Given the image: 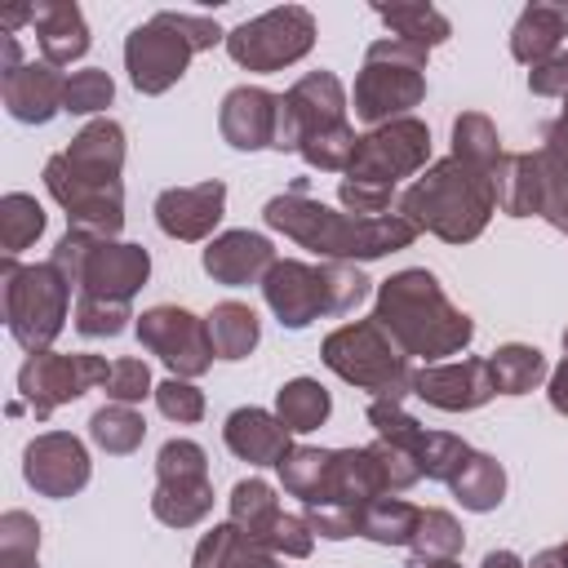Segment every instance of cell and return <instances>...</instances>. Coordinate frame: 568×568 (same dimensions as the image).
Segmentation results:
<instances>
[{"mask_svg": "<svg viewBox=\"0 0 568 568\" xmlns=\"http://www.w3.org/2000/svg\"><path fill=\"white\" fill-rule=\"evenodd\" d=\"M0 84H4L0 89L4 93V111L13 120H22V124H49L67 102V75L58 67H49V62H27L13 75H4Z\"/></svg>", "mask_w": 568, "mask_h": 568, "instance_id": "obj_23", "label": "cell"}, {"mask_svg": "<svg viewBox=\"0 0 568 568\" xmlns=\"http://www.w3.org/2000/svg\"><path fill=\"white\" fill-rule=\"evenodd\" d=\"M138 342L173 373V377H200L209 373L213 355V337H209V320H200L186 306H151L138 315Z\"/></svg>", "mask_w": 568, "mask_h": 568, "instance_id": "obj_16", "label": "cell"}, {"mask_svg": "<svg viewBox=\"0 0 568 568\" xmlns=\"http://www.w3.org/2000/svg\"><path fill=\"white\" fill-rule=\"evenodd\" d=\"M111 98H115V80L102 67H84V71H71L67 75V102H62V111H71V115H98V111L111 106Z\"/></svg>", "mask_w": 568, "mask_h": 568, "instance_id": "obj_42", "label": "cell"}, {"mask_svg": "<svg viewBox=\"0 0 568 568\" xmlns=\"http://www.w3.org/2000/svg\"><path fill=\"white\" fill-rule=\"evenodd\" d=\"M213 510L209 457L195 439H164L155 453V493L151 515L169 528H195Z\"/></svg>", "mask_w": 568, "mask_h": 568, "instance_id": "obj_11", "label": "cell"}, {"mask_svg": "<svg viewBox=\"0 0 568 568\" xmlns=\"http://www.w3.org/2000/svg\"><path fill=\"white\" fill-rule=\"evenodd\" d=\"M129 302H102V297H75L71 324L80 337H120L129 324Z\"/></svg>", "mask_w": 568, "mask_h": 568, "instance_id": "obj_43", "label": "cell"}, {"mask_svg": "<svg viewBox=\"0 0 568 568\" xmlns=\"http://www.w3.org/2000/svg\"><path fill=\"white\" fill-rule=\"evenodd\" d=\"M346 129V89L333 71H306L288 93H280L275 151H302L311 138Z\"/></svg>", "mask_w": 568, "mask_h": 568, "instance_id": "obj_14", "label": "cell"}, {"mask_svg": "<svg viewBox=\"0 0 568 568\" xmlns=\"http://www.w3.org/2000/svg\"><path fill=\"white\" fill-rule=\"evenodd\" d=\"M209 337H213V355L217 359H244L253 355L257 337H262V324H257V311L244 306V302H217L209 315Z\"/></svg>", "mask_w": 568, "mask_h": 568, "instance_id": "obj_33", "label": "cell"}, {"mask_svg": "<svg viewBox=\"0 0 568 568\" xmlns=\"http://www.w3.org/2000/svg\"><path fill=\"white\" fill-rule=\"evenodd\" d=\"M200 262H204V271L217 284L240 288V284H262L266 271L280 257H275V244L266 235H257V231H222V235L209 240V248H204Z\"/></svg>", "mask_w": 568, "mask_h": 568, "instance_id": "obj_22", "label": "cell"}, {"mask_svg": "<svg viewBox=\"0 0 568 568\" xmlns=\"http://www.w3.org/2000/svg\"><path fill=\"white\" fill-rule=\"evenodd\" d=\"M213 44H226V31L213 18L160 9L155 18L138 22L124 36V71H129L138 93L155 98V93H169L186 75L191 58L213 49Z\"/></svg>", "mask_w": 568, "mask_h": 568, "instance_id": "obj_4", "label": "cell"}, {"mask_svg": "<svg viewBox=\"0 0 568 568\" xmlns=\"http://www.w3.org/2000/svg\"><path fill=\"white\" fill-rule=\"evenodd\" d=\"M0 293H4V324L9 337L27 351L40 355L58 342L71 306V280L53 262L22 266L18 257L0 262Z\"/></svg>", "mask_w": 568, "mask_h": 568, "instance_id": "obj_7", "label": "cell"}, {"mask_svg": "<svg viewBox=\"0 0 568 568\" xmlns=\"http://www.w3.org/2000/svg\"><path fill=\"white\" fill-rule=\"evenodd\" d=\"M453 155L475 164V169H484V173H493L501 164V155H506L501 138H497V124L484 111H462L453 120Z\"/></svg>", "mask_w": 568, "mask_h": 568, "instance_id": "obj_36", "label": "cell"}, {"mask_svg": "<svg viewBox=\"0 0 568 568\" xmlns=\"http://www.w3.org/2000/svg\"><path fill=\"white\" fill-rule=\"evenodd\" d=\"M355 515L359 510H346V506H333V501H306L302 506V519L311 524V532L315 537H328V541L355 537Z\"/></svg>", "mask_w": 568, "mask_h": 568, "instance_id": "obj_47", "label": "cell"}, {"mask_svg": "<svg viewBox=\"0 0 568 568\" xmlns=\"http://www.w3.org/2000/svg\"><path fill=\"white\" fill-rule=\"evenodd\" d=\"M18 67H27V62L18 58V36H13V31H0V80L13 75Z\"/></svg>", "mask_w": 568, "mask_h": 568, "instance_id": "obj_52", "label": "cell"}, {"mask_svg": "<svg viewBox=\"0 0 568 568\" xmlns=\"http://www.w3.org/2000/svg\"><path fill=\"white\" fill-rule=\"evenodd\" d=\"M191 568H280V559L226 519V524H213L200 537V546L191 555Z\"/></svg>", "mask_w": 568, "mask_h": 568, "instance_id": "obj_29", "label": "cell"}, {"mask_svg": "<svg viewBox=\"0 0 568 568\" xmlns=\"http://www.w3.org/2000/svg\"><path fill=\"white\" fill-rule=\"evenodd\" d=\"M275 120H280V93L262 84H235L217 111V129L235 151L275 146Z\"/></svg>", "mask_w": 568, "mask_h": 568, "instance_id": "obj_21", "label": "cell"}, {"mask_svg": "<svg viewBox=\"0 0 568 568\" xmlns=\"http://www.w3.org/2000/svg\"><path fill=\"white\" fill-rule=\"evenodd\" d=\"M564 355H568V328H564Z\"/></svg>", "mask_w": 568, "mask_h": 568, "instance_id": "obj_56", "label": "cell"}, {"mask_svg": "<svg viewBox=\"0 0 568 568\" xmlns=\"http://www.w3.org/2000/svg\"><path fill=\"white\" fill-rule=\"evenodd\" d=\"M266 226L288 235L293 244L328 257V262H373V257H386L395 248H408L417 240V231L390 213V217H351V213H337L328 209L324 200L306 195V178H297L288 191L271 195L266 209H262Z\"/></svg>", "mask_w": 568, "mask_h": 568, "instance_id": "obj_1", "label": "cell"}, {"mask_svg": "<svg viewBox=\"0 0 568 568\" xmlns=\"http://www.w3.org/2000/svg\"><path fill=\"white\" fill-rule=\"evenodd\" d=\"M537 155H541L550 178H568V98H564L559 115L541 124V151Z\"/></svg>", "mask_w": 568, "mask_h": 568, "instance_id": "obj_48", "label": "cell"}, {"mask_svg": "<svg viewBox=\"0 0 568 568\" xmlns=\"http://www.w3.org/2000/svg\"><path fill=\"white\" fill-rule=\"evenodd\" d=\"M528 568H568V541H559V546H550V550L532 555V564H528Z\"/></svg>", "mask_w": 568, "mask_h": 568, "instance_id": "obj_53", "label": "cell"}, {"mask_svg": "<svg viewBox=\"0 0 568 568\" xmlns=\"http://www.w3.org/2000/svg\"><path fill=\"white\" fill-rule=\"evenodd\" d=\"M328 457H333V448H311V444H293L284 457H280V484H284V493L288 497H302V506L306 501H315L320 493H324V475H328Z\"/></svg>", "mask_w": 568, "mask_h": 568, "instance_id": "obj_38", "label": "cell"}, {"mask_svg": "<svg viewBox=\"0 0 568 568\" xmlns=\"http://www.w3.org/2000/svg\"><path fill=\"white\" fill-rule=\"evenodd\" d=\"M155 408H160L169 422L191 426V422L204 417V390L191 386L186 377H164V382L155 386Z\"/></svg>", "mask_w": 568, "mask_h": 568, "instance_id": "obj_46", "label": "cell"}, {"mask_svg": "<svg viewBox=\"0 0 568 568\" xmlns=\"http://www.w3.org/2000/svg\"><path fill=\"white\" fill-rule=\"evenodd\" d=\"M315 44V18L302 4H280L266 9L248 22H240L235 31H226V53L235 67L244 71H284L293 62H302Z\"/></svg>", "mask_w": 568, "mask_h": 568, "instance_id": "obj_10", "label": "cell"}, {"mask_svg": "<svg viewBox=\"0 0 568 568\" xmlns=\"http://www.w3.org/2000/svg\"><path fill=\"white\" fill-rule=\"evenodd\" d=\"M106 373H111V364L102 355H89V351H75V355L40 351V355H27V364L18 368V395L31 408V417L44 422L53 408L80 399L93 386H106Z\"/></svg>", "mask_w": 568, "mask_h": 568, "instance_id": "obj_13", "label": "cell"}, {"mask_svg": "<svg viewBox=\"0 0 568 568\" xmlns=\"http://www.w3.org/2000/svg\"><path fill=\"white\" fill-rule=\"evenodd\" d=\"M413 395L426 399L430 408H444V413H470V408H484L497 386H493V373H488V359H444V364H422L413 373Z\"/></svg>", "mask_w": 568, "mask_h": 568, "instance_id": "obj_19", "label": "cell"}, {"mask_svg": "<svg viewBox=\"0 0 568 568\" xmlns=\"http://www.w3.org/2000/svg\"><path fill=\"white\" fill-rule=\"evenodd\" d=\"M426 53L422 44H408L399 36H382L368 44L364 67L355 75V115L364 124H390L404 120L426 98Z\"/></svg>", "mask_w": 568, "mask_h": 568, "instance_id": "obj_9", "label": "cell"}, {"mask_svg": "<svg viewBox=\"0 0 568 568\" xmlns=\"http://www.w3.org/2000/svg\"><path fill=\"white\" fill-rule=\"evenodd\" d=\"M564 36H568V0H532L510 27V58L537 67L550 53H559Z\"/></svg>", "mask_w": 568, "mask_h": 568, "instance_id": "obj_27", "label": "cell"}, {"mask_svg": "<svg viewBox=\"0 0 568 568\" xmlns=\"http://www.w3.org/2000/svg\"><path fill=\"white\" fill-rule=\"evenodd\" d=\"M426 160H430V129L422 120L404 115V120H390V124L368 129L355 142V155L346 164V178L351 182H364V186L395 191L404 178L422 173Z\"/></svg>", "mask_w": 568, "mask_h": 568, "instance_id": "obj_12", "label": "cell"}, {"mask_svg": "<svg viewBox=\"0 0 568 568\" xmlns=\"http://www.w3.org/2000/svg\"><path fill=\"white\" fill-rule=\"evenodd\" d=\"M462 546H466V532H462V524L448 510H422L417 532L408 541L417 564H448V559L462 555Z\"/></svg>", "mask_w": 568, "mask_h": 568, "instance_id": "obj_39", "label": "cell"}, {"mask_svg": "<svg viewBox=\"0 0 568 568\" xmlns=\"http://www.w3.org/2000/svg\"><path fill=\"white\" fill-rule=\"evenodd\" d=\"M44 231V209L36 204V195L27 191H9L0 200V248L4 257H18L22 248H31Z\"/></svg>", "mask_w": 568, "mask_h": 568, "instance_id": "obj_40", "label": "cell"}, {"mask_svg": "<svg viewBox=\"0 0 568 568\" xmlns=\"http://www.w3.org/2000/svg\"><path fill=\"white\" fill-rule=\"evenodd\" d=\"M422 568H462L457 559H448V564H422Z\"/></svg>", "mask_w": 568, "mask_h": 568, "instance_id": "obj_55", "label": "cell"}, {"mask_svg": "<svg viewBox=\"0 0 568 568\" xmlns=\"http://www.w3.org/2000/svg\"><path fill=\"white\" fill-rule=\"evenodd\" d=\"M93 466H89V448L71 435V430H44L22 448V479L40 493V497H75L89 484Z\"/></svg>", "mask_w": 568, "mask_h": 568, "instance_id": "obj_18", "label": "cell"}, {"mask_svg": "<svg viewBox=\"0 0 568 568\" xmlns=\"http://www.w3.org/2000/svg\"><path fill=\"white\" fill-rule=\"evenodd\" d=\"M546 395H550V408L568 417V355H564V359H559V368L550 373V386H546Z\"/></svg>", "mask_w": 568, "mask_h": 568, "instance_id": "obj_51", "label": "cell"}, {"mask_svg": "<svg viewBox=\"0 0 568 568\" xmlns=\"http://www.w3.org/2000/svg\"><path fill=\"white\" fill-rule=\"evenodd\" d=\"M479 568H528V564H524V559H519L515 550H488Z\"/></svg>", "mask_w": 568, "mask_h": 568, "instance_id": "obj_54", "label": "cell"}, {"mask_svg": "<svg viewBox=\"0 0 568 568\" xmlns=\"http://www.w3.org/2000/svg\"><path fill=\"white\" fill-rule=\"evenodd\" d=\"M493 191H497V209L506 217H541L546 209V191H550V173L541 164V155L532 151H506L501 164L493 169Z\"/></svg>", "mask_w": 568, "mask_h": 568, "instance_id": "obj_24", "label": "cell"}, {"mask_svg": "<svg viewBox=\"0 0 568 568\" xmlns=\"http://www.w3.org/2000/svg\"><path fill=\"white\" fill-rule=\"evenodd\" d=\"M333 399L315 377H293L275 390V417L288 426V435H311L328 422Z\"/></svg>", "mask_w": 568, "mask_h": 568, "instance_id": "obj_32", "label": "cell"}, {"mask_svg": "<svg viewBox=\"0 0 568 568\" xmlns=\"http://www.w3.org/2000/svg\"><path fill=\"white\" fill-rule=\"evenodd\" d=\"M262 297L284 328H306L328 315H351L368 297V275L355 262L311 266L297 257H280L262 280Z\"/></svg>", "mask_w": 568, "mask_h": 568, "instance_id": "obj_5", "label": "cell"}, {"mask_svg": "<svg viewBox=\"0 0 568 568\" xmlns=\"http://www.w3.org/2000/svg\"><path fill=\"white\" fill-rule=\"evenodd\" d=\"M142 435H146V422H142V413H138L133 404H102V408L89 417V439H93L102 453H111V457L133 453V448L142 444Z\"/></svg>", "mask_w": 568, "mask_h": 568, "instance_id": "obj_37", "label": "cell"}, {"mask_svg": "<svg viewBox=\"0 0 568 568\" xmlns=\"http://www.w3.org/2000/svg\"><path fill=\"white\" fill-rule=\"evenodd\" d=\"M222 439H226V448H231L240 462H248V466H280V457L293 448L288 426H284L275 413L253 408V404H248V408H235V413L226 417Z\"/></svg>", "mask_w": 568, "mask_h": 568, "instance_id": "obj_25", "label": "cell"}, {"mask_svg": "<svg viewBox=\"0 0 568 568\" xmlns=\"http://www.w3.org/2000/svg\"><path fill=\"white\" fill-rule=\"evenodd\" d=\"M488 373H493V386L497 395H528L532 386H541L550 377L546 368V355L537 346H524V342H506L488 355Z\"/></svg>", "mask_w": 568, "mask_h": 568, "instance_id": "obj_34", "label": "cell"}, {"mask_svg": "<svg viewBox=\"0 0 568 568\" xmlns=\"http://www.w3.org/2000/svg\"><path fill=\"white\" fill-rule=\"evenodd\" d=\"M320 355H324V364H328L342 382L368 390L373 399H395V404H399L404 395H413V373H417V368L408 364V355L395 346V337H390L373 315L333 328V333L324 337Z\"/></svg>", "mask_w": 568, "mask_h": 568, "instance_id": "obj_8", "label": "cell"}, {"mask_svg": "<svg viewBox=\"0 0 568 568\" xmlns=\"http://www.w3.org/2000/svg\"><path fill=\"white\" fill-rule=\"evenodd\" d=\"M541 217H546L555 231H564V235H568V178H550V191H546V209H541Z\"/></svg>", "mask_w": 568, "mask_h": 568, "instance_id": "obj_50", "label": "cell"}, {"mask_svg": "<svg viewBox=\"0 0 568 568\" xmlns=\"http://www.w3.org/2000/svg\"><path fill=\"white\" fill-rule=\"evenodd\" d=\"M373 13H377L399 40L422 44V49H435V44H444V40L453 36L448 18H444L435 4H377Z\"/></svg>", "mask_w": 568, "mask_h": 568, "instance_id": "obj_35", "label": "cell"}, {"mask_svg": "<svg viewBox=\"0 0 568 568\" xmlns=\"http://www.w3.org/2000/svg\"><path fill=\"white\" fill-rule=\"evenodd\" d=\"M466 453H470V444H466L462 435H453V430H430V435H426V448H422V457H417V466H422L426 479L448 484L453 470L466 462Z\"/></svg>", "mask_w": 568, "mask_h": 568, "instance_id": "obj_45", "label": "cell"}, {"mask_svg": "<svg viewBox=\"0 0 568 568\" xmlns=\"http://www.w3.org/2000/svg\"><path fill=\"white\" fill-rule=\"evenodd\" d=\"M31 31L49 67H67L89 53V27L75 0H40L31 4Z\"/></svg>", "mask_w": 568, "mask_h": 568, "instance_id": "obj_26", "label": "cell"}, {"mask_svg": "<svg viewBox=\"0 0 568 568\" xmlns=\"http://www.w3.org/2000/svg\"><path fill=\"white\" fill-rule=\"evenodd\" d=\"M231 524L244 528L257 546H266L271 555L284 559H306L315 550V532L302 515H288L275 497V488L266 479H240L231 488Z\"/></svg>", "mask_w": 568, "mask_h": 568, "instance_id": "obj_15", "label": "cell"}, {"mask_svg": "<svg viewBox=\"0 0 568 568\" xmlns=\"http://www.w3.org/2000/svg\"><path fill=\"white\" fill-rule=\"evenodd\" d=\"M417 519H422V506L404 497H373L355 515V537H368L377 546H408L417 532Z\"/></svg>", "mask_w": 568, "mask_h": 568, "instance_id": "obj_31", "label": "cell"}, {"mask_svg": "<svg viewBox=\"0 0 568 568\" xmlns=\"http://www.w3.org/2000/svg\"><path fill=\"white\" fill-rule=\"evenodd\" d=\"M62 160H67L75 173H84V178L120 182V169H124V129H120L115 120L98 115V120H89V124L71 138V146L62 151Z\"/></svg>", "mask_w": 568, "mask_h": 568, "instance_id": "obj_28", "label": "cell"}, {"mask_svg": "<svg viewBox=\"0 0 568 568\" xmlns=\"http://www.w3.org/2000/svg\"><path fill=\"white\" fill-rule=\"evenodd\" d=\"M222 213H226V186L217 178L195 186H169L155 195V226L169 240H186V244L209 240Z\"/></svg>", "mask_w": 568, "mask_h": 568, "instance_id": "obj_20", "label": "cell"}, {"mask_svg": "<svg viewBox=\"0 0 568 568\" xmlns=\"http://www.w3.org/2000/svg\"><path fill=\"white\" fill-rule=\"evenodd\" d=\"M0 568H40V524L27 510L0 515Z\"/></svg>", "mask_w": 568, "mask_h": 568, "instance_id": "obj_41", "label": "cell"}, {"mask_svg": "<svg viewBox=\"0 0 568 568\" xmlns=\"http://www.w3.org/2000/svg\"><path fill=\"white\" fill-rule=\"evenodd\" d=\"M373 320L395 337V346L408 359H426V364H444L448 355H462L475 337V320L448 302L444 284L426 266H408L382 280Z\"/></svg>", "mask_w": 568, "mask_h": 568, "instance_id": "obj_2", "label": "cell"}, {"mask_svg": "<svg viewBox=\"0 0 568 568\" xmlns=\"http://www.w3.org/2000/svg\"><path fill=\"white\" fill-rule=\"evenodd\" d=\"M493 213H497L493 173H484L457 155L422 169V178L399 195V217L413 231H430L444 244L479 240Z\"/></svg>", "mask_w": 568, "mask_h": 568, "instance_id": "obj_3", "label": "cell"}, {"mask_svg": "<svg viewBox=\"0 0 568 568\" xmlns=\"http://www.w3.org/2000/svg\"><path fill=\"white\" fill-rule=\"evenodd\" d=\"M528 89L537 98H568V49L550 53L546 62H537L528 71Z\"/></svg>", "mask_w": 568, "mask_h": 568, "instance_id": "obj_49", "label": "cell"}, {"mask_svg": "<svg viewBox=\"0 0 568 568\" xmlns=\"http://www.w3.org/2000/svg\"><path fill=\"white\" fill-rule=\"evenodd\" d=\"M49 262L71 280L75 297H102V302H133V293L151 275V253L142 244H124L115 235H98L84 226H67Z\"/></svg>", "mask_w": 568, "mask_h": 568, "instance_id": "obj_6", "label": "cell"}, {"mask_svg": "<svg viewBox=\"0 0 568 568\" xmlns=\"http://www.w3.org/2000/svg\"><path fill=\"white\" fill-rule=\"evenodd\" d=\"M102 390H106L111 404H142L146 395H155L146 359H138V355L111 359V373H106V386H102Z\"/></svg>", "mask_w": 568, "mask_h": 568, "instance_id": "obj_44", "label": "cell"}, {"mask_svg": "<svg viewBox=\"0 0 568 568\" xmlns=\"http://www.w3.org/2000/svg\"><path fill=\"white\" fill-rule=\"evenodd\" d=\"M44 186L67 209L71 226H84V231H98V235H120V226H124V182L84 178L58 151L44 164Z\"/></svg>", "mask_w": 568, "mask_h": 568, "instance_id": "obj_17", "label": "cell"}, {"mask_svg": "<svg viewBox=\"0 0 568 568\" xmlns=\"http://www.w3.org/2000/svg\"><path fill=\"white\" fill-rule=\"evenodd\" d=\"M448 493L466 506V510H475V515H484V510H497L501 506V497H506V470H501V462L497 457H488V453H466V462L453 470V479H448Z\"/></svg>", "mask_w": 568, "mask_h": 568, "instance_id": "obj_30", "label": "cell"}]
</instances>
